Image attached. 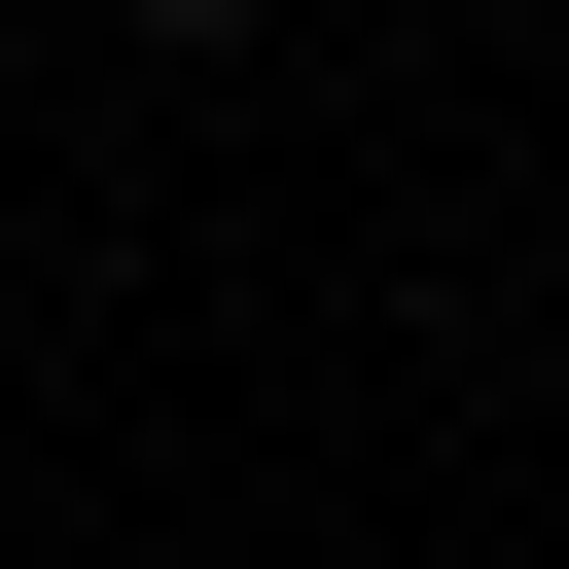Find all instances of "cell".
Here are the masks:
<instances>
[{
	"label": "cell",
	"mask_w": 569,
	"mask_h": 569,
	"mask_svg": "<svg viewBox=\"0 0 569 569\" xmlns=\"http://www.w3.org/2000/svg\"><path fill=\"white\" fill-rule=\"evenodd\" d=\"M142 36H249V0H142Z\"/></svg>",
	"instance_id": "cell-1"
}]
</instances>
